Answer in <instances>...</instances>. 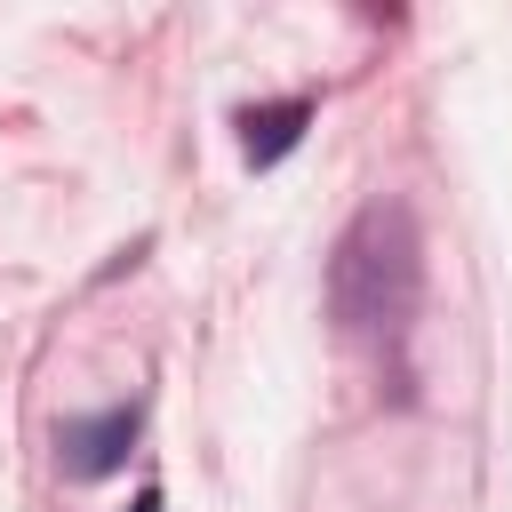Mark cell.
I'll return each mask as SVG.
<instances>
[{"label":"cell","mask_w":512,"mask_h":512,"mask_svg":"<svg viewBox=\"0 0 512 512\" xmlns=\"http://www.w3.org/2000/svg\"><path fill=\"white\" fill-rule=\"evenodd\" d=\"M416 312H424V224H416L408 192H376L336 232V256H328V320L352 344L400 352L408 328H416Z\"/></svg>","instance_id":"cell-1"},{"label":"cell","mask_w":512,"mask_h":512,"mask_svg":"<svg viewBox=\"0 0 512 512\" xmlns=\"http://www.w3.org/2000/svg\"><path fill=\"white\" fill-rule=\"evenodd\" d=\"M136 432H144V400H120V408H96V416L56 424V456H64L72 480H112L136 456Z\"/></svg>","instance_id":"cell-2"},{"label":"cell","mask_w":512,"mask_h":512,"mask_svg":"<svg viewBox=\"0 0 512 512\" xmlns=\"http://www.w3.org/2000/svg\"><path fill=\"white\" fill-rule=\"evenodd\" d=\"M320 120V104L312 96H280V104H248L240 112V160L248 168H280L296 144H304V128Z\"/></svg>","instance_id":"cell-3"},{"label":"cell","mask_w":512,"mask_h":512,"mask_svg":"<svg viewBox=\"0 0 512 512\" xmlns=\"http://www.w3.org/2000/svg\"><path fill=\"white\" fill-rule=\"evenodd\" d=\"M136 512H160V488H144V496H136Z\"/></svg>","instance_id":"cell-4"}]
</instances>
